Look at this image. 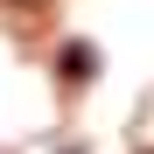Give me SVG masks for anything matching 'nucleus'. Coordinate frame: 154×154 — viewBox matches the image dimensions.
I'll return each instance as SVG.
<instances>
[{"instance_id": "f257e3e1", "label": "nucleus", "mask_w": 154, "mask_h": 154, "mask_svg": "<svg viewBox=\"0 0 154 154\" xmlns=\"http://www.w3.org/2000/svg\"><path fill=\"white\" fill-rule=\"evenodd\" d=\"M91 70H98V49L91 42H70L63 49V77H91Z\"/></svg>"}]
</instances>
